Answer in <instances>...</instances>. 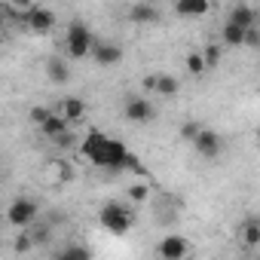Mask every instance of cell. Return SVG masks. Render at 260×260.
Listing matches in <instances>:
<instances>
[{
    "label": "cell",
    "instance_id": "9c48e42d",
    "mask_svg": "<svg viewBox=\"0 0 260 260\" xmlns=\"http://www.w3.org/2000/svg\"><path fill=\"white\" fill-rule=\"evenodd\" d=\"M92 58H95V64H101V68H113V64L122 58V49H119L116 43H110V40H95Z\"/></svg>",
    "mask_w": 260,
    "mask_h": 260
},
{
    "label": "cell",
    "instance_id": "52a82bcc",
    "mask_svg": "<svg viewBox=\"0 0 260 260\" xmlns=\"http://www.w3.org/2000/svg\"><path fill=\"white\" fill-rule=\"evenodd\" d=\"M156 254L162 260H184L190 254V242L184 236H162V242L156 245Z\"/></svg>",
    "mask_w": 260,
    "mask_h": 260
},
{
    "label": "cell",
    "instance_id": "277c9868",
    "mask_svg": "<svg viewBox=\"0 0 260 260\" xmlns=\"http://www.w3.org/2000/svg\"><path fill=\"white\" fill-rule=\"evenodd\" d=\"M37 214H40L37 202H34V199H25V196L13 199L10 208H7V220H10L13 226H19V230H28V226L37 220Z\"/></svg>",
    "mask_w": 260,
    "mask_h": 260
},
{
    "label": "cell",
    "instance_id": "5bb4252c",
    "mask_svg": "<svg viewBox=\"0 0 260 260\" xmlns=\"http://www.w3.org/2000/svg\"><path fill=\"white\" fill-rule=\"evenodd\" d=\"M40 132L46 135V138H58V135H64V132H71V122L58 113V110H52L49 113V119L40 125Z\"/></svg>",
    "mask_w": 260,
    "mask_h": 260
},
{
    "label": "cell",
    "instance_id": "ba28073f",
    "mask_svg": "<svg viewBox=\"0 0 260 260\" xmlns=\"http://www.w3.org/2000/svg\"><path fill=\"white\" fill-rule=\"evenodd\" d=\"M122 116L128 122H150L156 116V110H153V104L147 98H128L125 107H122Z\"/></svg>",
    "mask_w": 260,
    "mask_h": 260
},
{
    "label": "cell",
    "instance_id": "3957f363",
    "mask_svg": "<svg viewBox=\"0 0 260 260\" xmlns=\"http://www.w3.org/2000/svg\"><path fill=\"white\" fill-rule=\"evenodd\" d=\"M64 46H68V55H71V58H86V55H92L95 37H92V31H89L83 22H71V25H68Z\"/></svg>",
    "mask_w": 260,
    "mask_h": 260
},
{
    "label": "cell",
    "instance_id": "d4e9b609",
    "mask_svg": "<svg viewBox=\"0 0 260 260\" xmlns=\"http://www.w3.org/2000/svg\"><path fill=\"white\" fill-rule=\"evenodd\" d=\"M49 113H52L49 107H40V104H37V107H31V122H34V125H43V122L49 119Z\"/></svg>",
    "mask_w": 260,
    "mask_h": 260
},
{
    "label": "cell",
    "instance_id": "484cf974",
    "mask_svg": "<svg viewBox=\"0 0 260 260\" xmlns=\"http://www.w3.org/2000/svg\"><path fill=\"white\" fill-rule=\"evenodd\" d=\"M245 46H251V49H260V28H257V25H251V28L245 31Z\"/></svg>",
    "mask_w": 260,
    "mask_h": 260
},
{
    "label": "cell",
    "instance_id": "44dd1931",
    "mask_svg": "<svg viewBox=\"0 0 260 260\" xmlns=\"http://www.w3.org/2000/svg\"><path fill=\"white\" fill-rule=\"evenodd\" d=\"M128 193V199H132L135 205H141V202H147V196H150V187H147V181H138V184H132L125 190Z\"/></svg>",
    "mask_w": 260,
    "mask_h": 260
},
{
    "label": "cell",
    "instance_id": "8fae6325",
    "mask_svg": "<svg viewBox=\"0 0 260 260\" xmlns=\"http://www.w3.org/2000/svg\"><path fill=\"white\" fill-rule=\"evenodd\" d=\"M239 242H242V248H248V251L260 248V217H245V220H242V226H239Z\"/></svg>",
    "mask_w": 260,
    "mask_h": 260
},
{
    "label": "cell",
    "instance_id": "5b68a950",
    "mask_svg": "<svg viewBox=\"0 0 260 260\" xmlns=\"http://www.w3.org/2000/svg\"><path fill=\"white\" fill-rule=\"evenodd\" d=\"M22 22H25V28L34 31V34H49V31L55 28V13H52V10H43V7H34V10L25 13Z\"/></svg>",
    "mask_w": 260,
    "mask_h": 260
},
{
    "label": "cell",
    "instance_id": "ffe728a7",
    "mask_svg": "<svg viewBox=\"0 0 260 260\" xmlns=\"http://www.w3.org/2000/svg\"><path fill=\"white\" fill-rule=\"evenodd\" d=\"M58 257H61V260H89L92 251L83 248V245H68L64 251H58Z\"/></svg>",
    "mask_w": 260,
    "mask_h": 260
},
{
    "label": "cell",
    "instance_id": "603a6c76",
    "mask_svg": "<svg viewBox=\"0 0 260 260\" xmlns=\"http://www.w3.org/2000/svg\"><path fill=\"white\" fill-rule=\"evenodd\" d=\"M34 245H37V239H34V236H28V233H22V236L16 239V254H28Z\"/></svg>",
    "mask_w": 260,
    "mask_h": 260
},
{
    "label": "cell",
    "instance_id": "4fadbf2b",
    "mask_svg": "<svg viewBox=\"0 0 260 260\" xmlns=\"http://www.w3.org/2000/svg\"><path fill=\"white\" fill-rule=\"evenodd\" d=\"M245 31H248V28H242V25H236V22H230V19H226V25L220 28V43H223V46H230V49L245 46Z\"/></svg>",
    "mask_w": 260,
    "mask_h": 260
},
{
    "label": "cell",
    "instance_id": "83f0119b",
    "mask_svg": "<svg viewBox=\"0 0 260 260\" xmlns=\"http://www.w3.org/2000/svg\"><path fill=\"white\" fill-rule=\"evenodd\" d=\"M156 80H159V74H150V77H144V89H147V92H156Z\"/></svg>",
    "mask_w": 260,
    "mask_h": 260
},
{
    "label": "cell",
    "instance_id": "7a4b0ae2",
    "mask_svg": "<svg viewBox=\"0 0 260 260\" xmlns=\"http://www.w3.org/2000/svg\"><path fill=\"white\" fill-rule=\"evenodd\" d=\"M98 223L113 236H125L132 230V211H128L122 202H104L101 211H98Z\"/></svg>",
    "mask_w": 260,
    "mask_h": 260
},
{
    "label": "cell",
    "instance_id": "e0dca14e",
    "mask_svg": "<svg viewBox=\"0 0 260 260\" xmlns=\"http://www.w3.org/2000/svg\"><path fill=\"white\" fill-rule=\"evenodd\" d=\"M46 77H49V83L64 86V83L71 80V68H68L61 58H49V61H46Z\"/></svg>",
    "mask_w": 260,
    "mask_h": 260
},
{
    "label": "cell",
    "instance_id": "7402d4cb",
    "mask_svg": "<svg viewBox=\"0 0 260 260\" xmlns=\"http://www.w3.org/2000/svg\"><path fill=\"white\" fill-rule=\"evenodd\" d=\"M202 128H205V125H199L196 119H187V122L181 125V132H178V135H181V141H190V144H193V141H196V135L202 132Z\"/></svg>",
    "mask_w": 260,
    "mask_h": 260
},
{
    "label": "cell",
    "instance_id": "2e32d148",
    "mask_svg": "<svg viewBox=\"0 0 260 260\" xmlns=\"http://www.w3.org/2000/svg\"><path fill=\"white\" fill-rule=\"evenodd\" d=\"M230 22H236V25H242V28H251V25H257V13L248 7V4H236L233 10H230V16H226Z\"/></svg>",
    "mask_w": 260,
    "mask_h": 260
},
{
    "label": "cell",
    "instance_id": "30bf717a",
    "mask_svg": "<svg viewBox=\"0 0 260 260\" xmlns=\"http://www.w3.org/2000/svg\"><path fill=\"white\" fill-rule=\"evenodd\" d=\"M211 10V0H175V16L181 19H202Z\"/></svg>",
    "mask_w": 260,
    "mask_h": 260
},
{
    "label": "cell",
    "instance_id": "d6986e66",
    "mask_svg": "<svg viewBox=\"0 0 260 260\" xmlns=\"http://www.w3.org/2000/svg\"><path fill=\"white\" fill-rule=\"evenodd\" d=\"M181 92V80L178 77H169V74H159V80H156V95H178Z\"/></svg>",
    "mask_w": 260,
    "mask_h": 260
},
{
    "label": "cell",
    "instance_id": "7c38bea8",
    "mask_svg": "<svg viewBox=\"0 0 260 260\" xmlns=\"http://www.w3.org/2000/svg\"><path fill=\"white\" fill-rule=\"evenodd\" d=\"M156 19H159V10L153 4H147V0L128 7V22H135V25H153Z\"/></svg>",
    "mask_w": 260,
    "mask_h": 260
},
{
    "label": "cell",
    "instance_id": "f1b7e54d",
    "mask_svg": "<svg viewBox=\"0 0 260 260\" xmlns=\"http://www.w3.org/2000/svg\"><path fill=\"white\" fill-rule=\"evenodd\" d=\"M254 138H257V144H260V125H257V132H254Z\"/></svg>",
    "mask_w": 260,
    "mask_h": 260
},
{
    "label": "cell",
    "instance_id": "4316f807",
    "mask_svg": "<svg viewBox=\"0 0 260 260\" xmlns=\"http://www.w3.org/2000/svg\"><path fill=\"white\" fill-rule=\"evenodd\" d=\"M52 141H55L58 147H71V144H74V135H71V132H64V135H58V138H52Z\"/></svg>",
    "mask_w": 260,
    "mask_h": 260
},
{
    "label": "cell",
    "instance_id": "ac0fdd59",
    "mask_svg": "<svg viewBox=\"0 0 260 260\" xmlns=\"http://www.w3.org/2000/svg\"><path fill=\"white\" fill-rule=\"evenodd\" d=\"M184 68H187V74L202 77V74L208 71V61H205V55H202V52H190V55L184 58Z\"/></svg>",
    "mask_w": 260,
    "mask_h": 260
},
{
    "label": "cell",
    "instance_id": "8992f818",
    "mask_svg": "<svg viewBox=\"0 0 260 260\" xmlns=\"http://www.w3.org/2000/svg\"><path fill=\"white\" fill-rule=\"evenodd\" d=\"M193 147H196V153L205 156V159H217V156L223 153V141H220L217 132H211V128H202V132L196 135V141H193Z\"/></svg>",
    "mask_w": 260,
    "mask_h": 260
},
{
    "label": "cell",
    "instance_id": "cb8c5ba5",
    "mask_svg": "<svg viewBox=\"0 0 260 260\" xmlns=\"http://www.w3.org/2000/svg\"><path fill=\"white\" fill-rule=\"evenodd\" d=\"M220 46L223 43H211L202 55H205V61H208V68H217V61H220Z\"/></svg>",
    "mask_w": 260,
    "mask_h": 260
},
{
    "label": "cell",
    "instance_id": "9a60e30c",
    "mask_svg": "<svg viewBox=\"0 0 260 260\" xmlns=\"http://www.w3.org/2000/svg\"><path fill=\"white\" fill-rule=\"evenodd\" d=\"M58 113H61L68 122H77V119L86 116V101H83V98H64V101L58 104Z\"/></svg>",
    "mask_w": 260,
    "mask_h": 260
},
{
    "label": "cell",
    "instance_id": "6da1fadb",
    "mask_svg": "<svg viewBox=\"0 0 260 260\" xmlns=\"http://www.w3.org/2000/svg\"><path fill=\"white\" fill-rule=\"evenodd\" d=\"M83 156H89L98 169H110V172H122L132 166V153L125 150V144L113 141L104 132H89V138L83 141Z\"/></svg>",
    "mask_w": 260,
    "mask_h": 260
}]
</instances>
